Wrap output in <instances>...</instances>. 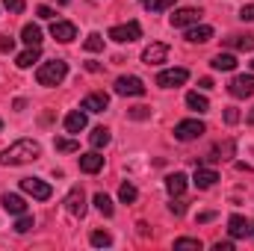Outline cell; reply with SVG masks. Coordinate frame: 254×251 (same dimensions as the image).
Returning a JSON list of instances; mask_svg holds the SVG:
<instances>
[{
	"instance_id": "32",
	"label": "cell",
	"mask_w": 254,
	"mask_h": 251,
	"mask_svg": "<svg viewBox=\"0 0 254 251\" xmlns=\"http://www.w3.org/2000/svg\"><path fill=\"white\" fill-rule=\"evenodd\" d=\"M145 3V9H151V12H166V9H175L178 6V0H142Z\"/></svg>"
},
{
	"instance_id": "12",
	"label": "cell",
	"mask_w": 254,
	"mask_h": 251,
	"mask_svg": "<svg viewBox=\"0 0 254 251\" xmlns=\"http://www.w3.org/2000/svg\"><path fill=\"white\" fill-rule=\"evenodd\" d=\"M166 57H169V45H163V42H154L151 48L142 51V63L145 65H160L166 63Z\"/></svg>"
},
{
	"instance_id": "1",
	"label": "cell",
	"mask_w": 254,
	"mask_h": 251,
	"mask_svg": "<svg viewBox=\"0 0 254 251\" xmlns=\"http://www.w3.org/2000/svg\"><path fill=\"white\" fill-rule=\"evenodd\" d=\"M39 154H42V145L36 139H18L15 145L0 151V166H24L39 160Z\"/></svg>"
},
{
	"instance_id": "28",
	"label": "cell",
	"mask_w": 254,
	"mask_h": 251,
	"mask_svg": "<svg viewBox=\"0 0 254 251\" xmlns=\"http://www.w3.org/2000/svg\"><path fill=\"white\" fill-rule=\"evenodd\" d=\"M95 207H98V210H101V213H104L107 219H110V216L116 213V207H113L110 195H104V192H98V195H95Z\"/></svg>"
},
{
	"instance_id": "46",
	"label": "cell",
	"mask_w": 254,
	"mask_h": 251,
	"mask_svg": "<svg viewBox=\"0 0 254 251\" xmlns=\"http://www.w3.org/2000/svg\"><path fill=\"white\" fill-rule=\"evenodd\" d=\"M249 125H254V110L249 113Z\"/></svg>"
},
{
	"instance_id": "39",
	"label": "cell",
	"mask_w": 254,
	"mask_h": 251,
	"mask_svg": "<svg viewBox=\"0 0 254 251\" xmlns=\"http://www.w3.org/2000/svg\"><path fill=\"white\" fill-rule=\"evenodd\" d=\"M3 6H6L9 12H15V15L24 12V0H3Z\"/></svg>"
},
{
	"instance_id": "36",
	"label": "cell",
	"mask_w": 254,
	"mask_h": 251,
	"mask_svg": "<svg viewBox=\"0 0 254 251\" xmlns=\"http://www.w3.org/2000/svg\"><path fill=\"white\" fill-rule=\"evenodd\" d=\"M127 119L145 122V119H151V107H133V110H127Z\"/></svg>"
},
{
	"instance_id": "47",
	"label": "cell",
	"mask_w": 254,
	"mask_h": 251,
	"mask_svg": "<svg viewBox=\"0 0 254 251\" xmlns=\"http://www.w3.org/2000/svg\"><path fill=\"white\" fill-rule=\"evenodd\" d=\"M252 71H254V60H252Z\"/></svg>"
},
{
	"instance_id": "4",
	"label": "cell",
	"mask_w": 254,
	"mask_h": 251,
	"mask_svg": "<svg viewBox=\"0 0 254 251\" xmlns=\"http://www.w3.org/2000/svg\"><path fill=\"white\" fill-rule=\"evenodd\" d=\"M139 36H142V27H139V21L116 24V27L110 30V39H113V42H119V45H130V42H136Z\"/></svg>"
},
{
	"instance_id": "13",
	"label": "cell",
	"mask_w": 254,
	"mask_h": 251,
	"mask_svg": "<svg viewBox=\"0 0 254 251\" xmlns=\"http://www.w3.org/2000/svg\"><path fill=\"white\" fill-rule=\"evenodd\" d=\"M107 107H110V95H104V92H92L80 104V110H86V113H104Z\"/></svg>"
},
{
	"instance_id": "45",
	"label": "cell",
	"mask_w": 254,
	"mask_h": 251,
	"mask_svg": "<svg viewBox=\"0 0 254 251\" xmlns=\"http://www.w3.org/2000/svg\"><path fill=\"white\" fill-rule=\"evenodd\" d=\"M213 216H216V213H201V216H198V222H213Z\"/></svg>"
},
{
	"instance_id": "34",
	"label": "cell",
	"mask_w": 254,
	"mask_h": 251,
	"mask_svg": "<svg viewBox=\"0 0 254 251\" xmlns=\"http://www.w3.org/2000/svg\"><path fill=\"white\" fill-rule=\"evenodd\" d=\"M54 148H57L60 154H74V151H80V145H77L74 139H63V136L54 139Z\"/></svg>"
},
{
	"instance_id": "35",
	"label": "cell",
	"mask_w": 254,
	"mask_h": 251,
	"mask_svg": "<svg viewBox=\"0 0 254 251\" xmlns=\"http://www.w3.org/2000/svg\"><path fill=\"white\" fill-rule=\"evenodd\" d=\"M33 216H27V213H21L18 216V222H15V234H27V231H33Z\"/></svg>"
},
{
	"instance_id": "48",
	"label": "cell",
	"mask_w": 254,
	"mask_h": 251,
	"mask_svg": "<svg viewBox=\"0 0 254 251\" xmlns=\"http://www.w3.org/2000/svg\"><path fill=\"white\" fill-rule=\"evenodd\" d=\"M60 3H68V0H60Z\"/></svg>"
},
{
	"instance_id": "2",
	"label": "cell",
	"mask_w": 254,
	"mask_h": 251,
	"mask_svg": "<svg viewBox=\"0 0 254 251\" xmlns=\"http://www.w3.org/2000/svg\"><path fill=\"white\" fill-rule=\"evenodd\" d=\"M65 77H68V63L63 60H54V63H45L39 65V71H36V80H39V86H60Z\"/></svg>"
},
{
	"instance_id": "20",
	"label": "cell",
	"mask_w": 254,
	"mask_h": 251,
	"mask_svg": "<svg viewBox=\"0 0 254 251\" xmlns=\"http://www.w3.org/2000/svg\"><path fill=\"white\" fill-rule=\"evenodd\" d=\"M86 125H89L86 110H74V113L65 116V130H68V133H80V130H86Z\"/></svg>"
},
{
	"instance_id": "25",
	"label": "cell",
	"mask_w": 254,
	"mask_h": 251,
	"mask_svg": "<svg viewBox=\"0 0 254 251\" xmlns=\"http://www.w3.org/2000/svg\"><path fill=\"white\" fill-rule=\"evenodd\" d=\"M225 45L234 51H254V36H231L225 39Z\"/></svg>"
},
{
	"instance_id": "6",
	"label": "cell",
	"mask_w": 254,
	"mask_h": 251,
	"mask_svg": "<svg viewBox=\"0 0 254 251\" xmlns=\"http://www.w3.org/2000/svg\"><path fill=\"white\" fill-rule=\"evenodd\" d=\"M190 80V71L187 68H169V71H160L157 74V86L160 89H178Z\"/></svg>"
},
{
	"instance_id": "49",
	"label": "cell",
	"mask_w": 254,
	"mask_h": 251,
	"mask_svg": "<svg viewBox=\"0 0 254 251\" xmlns=\"http://www.w3.org/2000/svg\"><path fill=\"white\" fill-rule=\"evenodd\" d=\"M0 130H3V122H0Z\"/></svg>"
},
{
	"instance_id": "27",
	"label": "cell",
	"mask_w": 254,
	"mask_h": 251,
	"mask_svg": "<svg viewBox=\"0 0 254 251\" xmlns=\"http://www.w3.org/2000/svg\"><path fill=\"white\" fill-rule=\"evenodd\" d=\"M187 107L195 110V113H207V110H210V101H207L204 95H198V92H190V95H187Z\"/></svg>"
},
{
	"instance_id": "8",
	"label": "cell",
	"mask_w": 254,
	"mask_h": 251,
	"mask_svg": "<svg viewBox=\"0 0 254 251\" xmlns=\"http://www.w3.org/2000/svg\"><path fill=\"white\" fill-rule=\"evenodd\" d=\"M228 234H231L234 240L254 237V222H249V219H246V216H240V213H234V216L228 219Z\"/></svg>"
},
{
	"instance_id": "17",
	"label": "cell",
	"mask_w": 254,
	"mask_h": 251,
	"mask_svg": "<svg viewBox=\"0 0 254 251\" xmlns=\"http://www.w3.org/2000/svg\"><path fill=\"white\" fill-rule=\"evenodd\" d=\"M101 169H104V157H101L98 151L80 154V172H86V175H95V172H101Z\"/></svg>"
},
{
	"instance_id": "18",
	"label": "cell",
	"mask_w": 254,
	"mask_h": 251,
	"mask_svg": "<svg viewBox=\"0 0 254 251\" xmlns=\"http://www.w3.org/2000/svg\"><path fill=\"white\" fill-rule=\"evenodd\" d=\"M0 204H3V210H6V213H12V216H21V213H27V204H24V198H21V195H15V192H6V195L0 198Z\"/></svg>"
},
{
	"instance_id": "40",
	"label": "cell",
	"mask_w": 254,
	"mask_h": 251,
	"mask_svg": "<svg viewBox=\"0 0 254 251\" xmlns=\"http://www.w3.org/2000/svg\"><path fill=\"white\" fill-rule=\"evenodd\" d=\"M36 15H39L42 21H51V18H54V9H51V6H39V9H36Z\"/></svg>"
},
{
	"instance_id": "7",
	"label": "cell",
	"mask_w": 254,
	"mask_h": 251,
	"mask_svg": "<svg viewBox=\"0 0 254 251\" xmlns=\"http://www.w3.org/2000/svg\"><path fill=\"white\" fill-rule=\"evenodd\" d=\"M21 189H24L27 195H33L36 201H48V198L54 195L51 184H45L42 178H24V181H21Z\"/></svg>"
},
{
	"instance_id": "31",
	"label": "cell",
	"mask_w": 254,
	"mask_h": 251,
	"mask_svg": "<svg viewBox=\"0 0 254 251\" xmlns=\"http://www.w3.org/2000/svg\"><path fill=\"white\" fill-rule=\"evenodd\" d=\"M83 48H86L89 54H98V51H104V36H101V33H92V36H86Z\"/></svg>"
},
{
	"instance_id": "10",
	"label": "cell",
	"mask_w": 254,
	"mask_h": 251,
	"mask_svg": "<svg viewBox=\"0 0 254 251\" xmlns=\"http://www.w3.org/2000/svg\"><path fill=\"white\" fill-rule=\"evenodd\" d=\"M65 210H68L71 216H77V219L86 216V195H83L80 187H74L68 195H65Z\"/></svg>"
},
{
	"instance_id": "23",
	"label": "cell",
	"mask_w": 254,
	"mask_h": 251,
	"mask_svg": "<svg viewBox=\"0 0 254 251\" xmlns=\"http://www.w3.org/2000/svg\"><path fill=\"white\" fill-rule=\"evenodd\" d=\"M210 65H213V71H234L237 68V57L234 54H216L210 60Z\"/></svg>"
},
{
	"instance_id": "33",
	"label": "cell",
	"mask_w": 254,
	"mask_h": 251,
	"mask_svg": "<svg viewBox=\"0 0 254 251\" xmlns=\"http://www.w3.org/2000/svg\"><path fill=\"white\" fill-rule=\"evenodd\" d=\"M175 251H201V240L181 237V240H175Z\"/></svg>"
},
{
	"instance_id": "21",
	"label": "cell",
	"mask_w": 254,
	"mask_h": 251,
	"mask_svg": "<svg viewBox=\"0 0 254 251\" xmlns=\"http://www.w3.org/2000/svg\"><path fill=\"white\" fill-rule=\"evenodd\" d=\"M166 192H169L172 198L184 195V192H187V175H184V172H175V175H169V178H166Z\"/></svg>"
},
{
	"instance_id": "11",
	"label": "cell",
	"mask_w": 254,
	"mask_h": 251,
	"mask_svg": "<svg viewBox=\"0 0 254 251\" xmlns=\"http://www.w3.org/2000/svg\"><path fill=\"white\" fill-rule=\"evenodd\" d=\"M198 21H201V9H195V6H184L172 15V27H192Z\"/></svg>"
},
{
	"instance_id": "9",
	"label": "cell",
	"mask_w": 254,
	"mask_h": 251,
	"mask_svg": "<svg viewBox=\"0 0 254 251\" xmlns=\"http://www.w3.org/2000/svg\"><path fill=\"white\" fill-rule=\"evenodd\" d=\"M228 92L234 98H252L254 95V74H237L231 83H228Z\"/></svg>"
},
{
	"instance_id": "16",
	"label": "cell",
	"mask_w": 254,
	"mask_h": 251,
	"mask_svg": "<svg viewBox=\"0 0 254 251\" xmlns=\"http://www.w3.org/2000/svg\"><path fill=\"white\" fill-rule=\"evenodd\" d=\"M210 39H213V27H207V24H192V27H187V42H192V45H204Z\"/></svg>"
},
{
	"instance_id": "38",
	"label": "cell",
	"mask_w": 254,
	"mask_h": 251,
	"mask_svg": "<svg viewBox=\"0 0 254 251\" xmlns=\"http://www.w3.org/2000/svg\"><path fill=\"white\" fill-rule=\"evenodd\" d=\"M169 210H172V213H175V216H184V213H187V204H184V201H181V195H178V201H175V198H172V204H169Z\"/></svg>"
},
{
	"instance_id": "37",
	"label": "cell",
	"mask_w": 254,
	"mask_h": 251,
	"mask_svg": "<svg viewBox=\"0 0 254 251\" xmlns=\"http://www.w3.org/2000/svg\"><path fill=\"white\" fill-rule=\"evenodd\" d=\"M0 51H3V54H9V51H15V39H12L9 33H3V36H0Z\"/></svg>"
},
{
	"instance_id": "14",
	"label": "cell",
	"mask_w": 254,
	"mask_h": 251,
	"mask_svg": "<svg viewBox=\"0 0 254 251\" xmlns=\"http://www.w3.org/2000/svg\"><path fill=\"white\" fill-rule=\"evenodd\" d=\"M51 36H54V39H57V42H74V39H77V27H74V24H71V21H54V24H51Z\"/></svg>"
},
{
	"instance_id": "42",
	"label": "cell",
	"mask_w": 254,
	"mask_h": 251,
	"mask_svg": "<svg viewBox=\"0 0 254 251\" xmlns=\"http://www.w3.org/2000/svg\"><path fill=\"white\" fill-rule=\"evenodd\" d=\"M225 122H228V125H237V122H240V113H237L234 107H231V110H225Z\"/></svg>"
},
{
	"instance_id": "26",
	"label": "cell",
	"mask_w": 254,
	"mask_h": 251,
	"mask_svg": "<svg viewBox=\"0 0 254 251\" xmlns=\"http://www.w3.org/2000/svg\"><path fill=\"white\" fill-rule=\"evenodd\" d=\"M39 57H42V48H27L24 54H18L15 65H18V68H30L33 63H39Z\"/></svg>"
},
{
	"instance_id": "29",
	"label": "cell",
	"mask_w": 254,
	"mask_h": 251,
	"mask_svg": "<svg viewBox=\"0 0 254 251\" xmlns=\"http://www.w3.org/2000/svg\"><path fill=\"white\" fill-rule=\"evenodd\" d=\"M89 243H92L95 249H110V246H113V237H110L107 231H92Z\"/></svg>"
},
{
	"instance_id": "3",
	"label": "cell",
	"mask_w": 254,
	"mask_h": 251,
	"mask_svg": "<svg viewBox=\"0 0 254 251\" xmlns=\"http://www.w3.org/2000/svg\"><path fill=\"white\" fill-rule=\"evenodd\" d=\"M204 133H207V127H204V122H198V119H184V122L175 125V139L178 142H192V139H198Z\"/></svg>"
},
{
	"instance_id": "44",
	"label": "cell",
	"mask_w": 254,
	"mask_h": 251,
	"mask_svg": "<svg viewBox=\"0 0 254 251\" xmlns=\"http://www.w3.org/2000/svg\"><path fill=\"white\" fill-rule=\"evenodd\" d=\"M198 86H201V89H213V80H210V77H204V80H201Z\"/></svg>"
},
{
	"instance_id": "43",
	"label": "cell",
	"mask_w": 254,
	"mask_h": 251,
	"mask_svg": "<svg viewBox=\"0 0 254 251\" xmlns=\"http://www.w3.org/2000/svg\"><path fill=\"white\" fill-rule=\"evenodd\" d=\"M213 251H234V243H231V240H225V243H216V246H213Z\"/></svg>"
},
{
	"instance_id": "22",
	"label": "cell",
	"mask_w": 254,
	"mask_h": 251,
	"mask_svg": "<svg viewBox=\"0 0 254 251\" xmlns=\"http://www.w3.org/2000/svg\"><path fill=\"white\" fill-rule=\"evenodd\" d=\"M21 42H24L27 48H42V30H39L36 24H24V30H21Z\"/></svg>"
},
{
	"instance_id": "30",
	"label": "cell",
	"mask_w": 254,
	"mask_h": 251,
	"mask_svg": "<svg viewBox=\"0 0 254 251\" xmlns=\"http://www.w3.org/2000/svg\"><path fill=\"white\" fill-rule=\"evenodd\" d=\"M136 198H139V189L133 187V184H122V187H119V201H122V204H133Z\"/></svg>"
},
{
	"instance_id": "24",
	"label": "cell",
	"mask_w": 254,
	"mask_h": 251,
	"mask_svg": "<svg viewBox=\"0 0 254 251\" xmlns=\"http://www.w3.org/2000/svg\"><path fill=\"white\" fill-rule=\"evenodd\" d=\"M110 139H113V136H110V130H107V127H95V130L89 133V142H92V148H95V151L107 148V145H110Z\"/></svg>"
},
{
	"instance_id": "15",
	"label": "cell",
	"mask_w": 254,
	"mask_h": 251,
	"mask_svg": "<svg viewBox=\"0 0 254 251\" xmlns=\"http://www.w3.org/2000/svg\"><path fill=\"white\" fill-rule=\"evenodd\" d=\"M216 181H219V175L213 172V169H204V166H195V175H192V184L198 189H210L216 187Z\"/></svg>"
},
{
	"instance_id": "41",
	"label": "cell",
	"mask_w": 254,
	"mask_h": 251,
	"mask_svg": "<svg viewBox=\"0 0 254 251\" xmlns=\"http://www.w3.org/2000/svg\"><path fill=\"white\" fill-rule=\"evenodd\" d=\"M240 18H243V21H254V3H249V6L240 9Z\"/></svg>"
},
{
	"instance_id": "19",
	"label": "cell",
	"mask_w": 254,
	"mask_h": 251,
	"mask_svg": "<svg viewBox=\"0 0 254 251\" xmlns=\"http://www.w3.org/2000/svg\"><path fill=\"white\" fill-rule=\"evenodd\" d=\"M234 148H237V145H234V139H225V142H219V145H216V148L207 154V160H210V163H219V160H231V157H234Z\"/></svg>"
},
{
	"instance_id": "5",
	"label": "cell",
	"mask_w": 254,
	"mask_h": 251,
	"mask_svg": "<svg viewBox=\"0 0 254 251\" xmlns=\"http://www.w3.org/2000/svg\"><path fill=\"white\" fill-rule=\"evenodd\" d=\"M116 95H122V98H142L145 95V83L139 77H133V74L119 77L116 80Z\"/></svg>"
}]
</instances>
